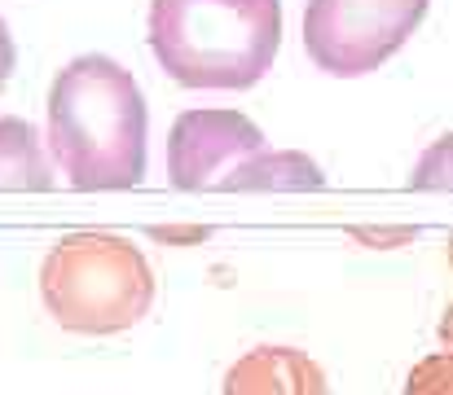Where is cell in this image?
<instances>
[{
	"label": "cell",
	"mask_w": 453,
	"mask_h": 395,
	"mask_svg": "<svg viewBox=\"0 0 453 395\" xmlns=\"http://www.w3.org/2000/svg\"><path fill=\"white\" fill-rule=\"evenodd\" d=\"M44 149L80 194L137 189L146 180L150 110L137 75L106 53L71 57L49 84Z\"/></svg>",
	"instance_id": "1"
},
{
	"label": "cell",
	"mask_w": 453,
	"mask_h": 395,
	"mask_svg": "<svg viewBox=\"0 0 453 395\" xmlns=\"http://www.w3.org/2000/svg\"><path fill=\"white\" fill-rule=\"evenodd\" d=\"M146 35L180 88L238 93L273 71L282 0H150Z\"/></svg>",
	"instance_id": "2"
},
{
	"label": "cell",
	"mask_w": 453,
	"mask_h": 395,
	"mask_svg": "<svg viewBox=\"0 0 453 395\" xmlns=\"http://www.w3.org/2000/svg\"><path fill=\"white\" fill-rule=\"evenodd\" d=\"M40 299L71 334H124L154 303L150 260L119 233H66L40 263Z\"/></svg>",
	"instance_id": "3"
},
{
	"label": "cell",
	"mask_w": 453,
	"mask_h": 395,
	"mask_svg": "<svg viewBox=\"0 0 453 395\" xmlns=\"http://www.w3.org/2000/svg\"><path fill=\"white\" fill-rule=\"evenodd\" d=\"M432 0H308L303 49L317 71L357 80L379 71L423 22Z\"/></svg>",
	"instance_id": "4"
},
{
	"label": "cell",
	"mask_w": 453,
	"mask_h": 395,
	"mask_svg": "<svg viewBox=\"0 0 453 395\" xmlns=\"http://www.w3.org/2000/svg\"><path fill=\"white\" fill-rule=\"evenodd\" d=\"M265 149V132L238 110H185L167 132V180L176 189H220L225 176Z\"/></svg>",
	"instance_id": "5"
},
{
	"label": "cell",
	"mask_w": 453,
	"mask_h": 395,
	"mask_svg": "<svg viewBox=\"0 0 453 395\" xmlns=\"http://www.w3.org/2000/svg\"><path fill=\"white\" fill-rule=\"evenodd\" d=\"M220 395H330L321 365L296 347H251L225 374Z\"/></svg>",
	"instance_id": "6"
},
{
	"label": "cell",
	"mask_w": 453,
	"mask_h": 395,
	"mask_svg": "<svg viewBox=\"0 0 453 395\" xmlns=\"http://www.w3.org/2000/svg\"><path fill=\"white\" fill-rule=\"evenodd\" d=\"M53 180V163L44 149V136L35 124L4 115L0 119V189L9 194H49Z\"/></svg>",
	"instance_id": "7"
},
{
	"label": "cell",
	"mask_w": 453,
	"mask_h": 395,
	"mask_svg": "<svg viewBox=\"0 0 453 395\" xmlns=\"http://www.w3.org/2000/svg\"><path fill=\"white\" fill-rule=\"evenodd\" d=\"M321 167L300 149H260L247 163H238L220 189H321Z\"/></svg>",
	"instance_id": "8"
},
{
	"label": "cell",
	"mask_w": 453,
	"mask_h": 395,
	"mask_svg": "<svg viewBox=\"0 0 453 395\" xmlns=\"http://www.w3.org/2000/svg\"><path fill=\"white\" fill-rule=\"evenodd\" d=\"M410 185L414 189H453V132L423 149V158L414 163Z\"/></svg>",
	"instance_id": "9"
},
{
	"label": "cell",
	"mask_w": 453,
	"mask_h": 395,
	"mask_svg": "<svg viewBox=\"0 0 453 395\" xmlns=\"http://www.w3.org/2000/svg\"><path fill=\"white\" fill-rule=\"evenodd\" d=\"M405 395H453V352L423 356L405 378Z\"/></svg>",
	"instance_id": "10"
},
{
	"label": "cell",
	"mask_w": 453,
	"mask_h": 395,
	"mask_svg": "<svg viewBox=\"0 0 453 395\" xmlns=\"http://www.w3.org/2000/svg\"><path fill=\"white\" fill-rule=\"evenodd\" d=\"M13 66H18V49H13V35H9V22L0 18V88L9 84V75H13Z\"/></svg>",
	"instance_id": "11"
},
{
	"label": "cell",
	"mask_w": 453,
	"mask_h": 395,
	"mask_svg": "<svg viewBox=\"0 0 453 395\" xmlns=\"http://www.w3.org/2000/svg\"><path fill=\"white\" fill-rule=\"evenodd\" d=\"M357 238L379 247V242H410L414 233H410V229H357Z\"/></svg>",
	"instance_id": "12"
},
{
	"label": "cell",
	"mask_w": 453,
	"mask_h": 395,
	"mask_svg": "<svg viewBox=\"0 0 453 395\" xmlns=\"http://www.w3.org/2000/svg\"><path fill=\"white\" fill-rule=\"evenodd\" d=\"M150 238H158V242H203L207 229H150Z\"/></svg>",
	"instance_id": "13"
},
{
	"label": "cell",
	"mask_w": 453,
	"mask_h": 395,
	"mask_svg": "<svg viewBox=\"0 0 453 395\" xmlns=\"http://www.w3.org/2000/svg\"><path fill=\"white\" fill-rule=\"evenodd\" d=\"M441 343L453 352V303L445 308V316H441Z\"/></svg>",
	"instance_id": "14"
},
{
	"label": "cell",
	"mask_w": 453,
	"mask_h": 395,
	"mask_svg": "<svg viewBox=\"0 0 453 395\" xmlns=\"http://www.w3.org/2000/svg\"><path fill=\"white\" fill-rule=\"evenodd\" d=\"M449 260H453V247H449Z\"/></svg>",
	"instance_id": "15"
}]
</instances>
